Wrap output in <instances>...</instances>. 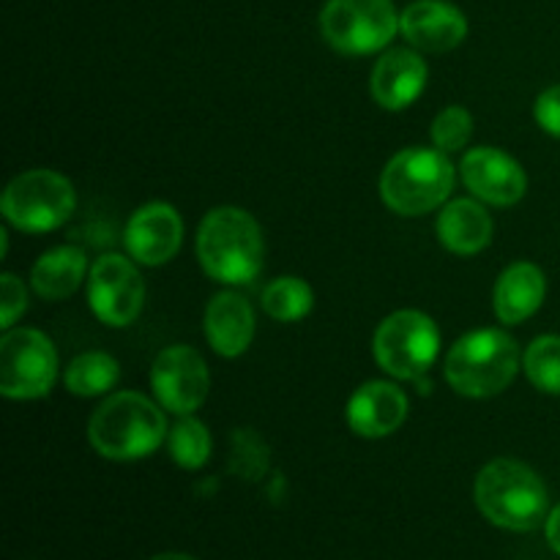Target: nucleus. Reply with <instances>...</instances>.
I'll list each match as a JSON object with an SVG mask.
<instances>
[{
  "instance_id": "f257e3e1",
  "label": "nucleus",
  "mask_w": 560,
  "mask_h": 560,
  "mask_svg": "<svg viewBox=\"0 0 560 560\" xmlns=\"http://www.w3.org/2000/svg\"><path fill=\"white\" fill-rule=\"evenodd\" d=\"M167 432L156 402L137 392H120L104 399L91 416L88 441L102 457L131 463L156 452Z\"/></svg>"
},
{
  "instance_id": "f03ea898",
  "label": "nucleus",
  "mask_w": 560,
  "mask_h": 560,
  "mask_svg": "<svg viewBox=\"0 0 560 560\" xmlns=\"http://www.w3.org/2000/svg\"><path fill=\"white\" fill-rule=\"evenodd\" d=\"M260 224L233 206L206 213L197 233V257L211 279L224 284H246L262 266Z\"/></svg>"
},
{
  "instance_id": "7ed1b4c3",
  "label": "nucleus",
  "mask_w": 560,
  "mask_h": 560,
  "mask_svg": "<svg viewBox=\"0 0 560 560\" xmlns=\"http://www.w3.org/2000/svg\"><path fill=\"white\" fill-rule=\"evenodd\" d=\"M474 498L492 525L517 534L539 528L550 503L539 476L517 459H492L485 465L476 476Z\"/></svg>"
},
{
  "instance_id": "20e7f679",
  "label": "nucleus",
  "mask_w": 560,
  "mask_h": 560,
  "mask_svg": "<svg viewBox=\"0 0 560 560\" xmlns=\"http://www.w3.org/2000/svg\"><path fill=\"white\" fill-rule=\"evenodd\" d=\"M517 370L520 348L501 328L465 334L446 355V381L463 397H495L512 386Z\"/></svg>"
},
{
  "instance_id": "39448f33",
  "label": "nucleus",
  "mask_w": 560,
  "mask_h": 560,
  "mask_svg": "<svg viewBox=\"0 0 560 560\" xmlns=\"http://www.w3.org/2000/svg\"><path fill=\"white\" fill-rule=\"evenodd\" d=\"M454 164L438 148H408L386 164L381 195L399 217H421L441 206L454 189Z\"/></svg>"
},
{
  "instance_id": "423d86ee",
  "label": "nucleus",
  "mask_w": 560,
  "mask_h": 560,
  "mask_svg": "<svg viewBox=\"0 0 560 560\" xmlns=\"http://www.w3.org/2000/svg\"><path fill=\"white\" fill-rule=\"evenodd\" d=\"M74 186L52 170H27L16 175L3 191L5 222L25 233H49L74 213Z\"/></svg>"
},
{
  "instance_id": "0eeeda50",
  "label": "nucleus",
  "mask_w": 560,
  "mask_h": 560,
  "mask_svg": "<svg viewBox=\"0 0 560 560\" xmlns=\"http://www.w3.org/2000/svg\"><path fill=\"white\" fill-rule=\"evenodd\" d=\"M320 31L337 52L370 55L388 47L399 31V14L392 0H328Z\"/></svg>"
},
{
  "instance_id": "6e6552de",
  "label": "nucleus",
  "mask_w": 560,
  "mask_h": 560,
  "mask_svg": "<svg viewBox=\"0 0 560 560\" xmlns=\"http://www.w3.org/2000/svg\"><path fill=\"white\" fill-rule=\"evenodd\" d=\"M375 359L388 375L416 381L424 375L441 350V331L424 312L402 310L388 315L372 339Z\"/></svg>"
},
{
  "instance_id": "1a4fd4ad",
  "label": "nucleus",
  "mask_w": 560,
  "mask_h": 560,
  "mask_svg": "<svg viewBox=\"0 0 560 560\" xmlns=\"http://www.w3.org/2000/svg\"><path fill=\"white\" fill-rule=\"evenodd\" d=\"M58 377V353L36 328H14L0 339V392L9 399H38Z\"/></svg>"
},
{
  "instance_id": "9d476101",
  "label": "nucleus",
  "mask_w": 560,
  "mask_h": 560,
  "mask_svg": "<svg viewBox=\"0 0 560 560\" xmlns=\"http://www.w3.org/2000/svg\"><path fill=\"white\" fill-rule=\"evenodd\" d=\"M88 301L98 320L113 328H124L142 312L145 282L131 260L120 255H102L91 268Z\"/></svg>"
},
{
  "instance_id": "9b49d317",
  "label": "nucleus",
  "mask_w": 560,
  "mask_h": 560,
  "mask_svg": "<svg viewBox=\"0 0 560 560\" xmlns=\"http://www.w3.org/2000/svg\"><path fill=\"white\" fill-rule=\"evenodd\" d=\"M151 388L159 405L175 416H189L206 402L211 375L208 364L189 345L162 350L151 366Z\"/></svg>"
},
{
  "instance_id": "f8f14e48",
  "label": "nucleus",
  "mask_w": 560,
  "mask_h": 560,
  "mask_svg": "<svg viewBox=\"0 0 560 560\" xmlns=\"http://www.w3.org/2000/svg\"><path fill=\"white\" fill-rule=\"evenodd\" d=\"M465 186L490 206H514L528 191L523 167L495 148H474L459 164Z\"/></svg>"
},
{
  "instance_id": "ddd939ff",
  "label": "nucleus",
  "mask_w": 560,
  "mask_h": 560,
  "mask_svg": "<svg viewBox=\"0 0 560 560\" xmlns=\"http://www.w3.org/2000/svg\"><path fill=\"white\" fill-rule=\"evenodd\" d=\"M184 238V222L167 202H148L131 213L126 224L124 244L129 255L142 266H164L173 260Z\"/></svg>"
},
{
  "instance_id": "4468645a",
  "label": "nucleus",
  "mask_w": 560,
  "mask_h": 560,
  "mask_svg": "<svg viewBox=\"0 0 560 560\" xmlns=\"http://www.w3.org/2000/svg\"><path fill=\"white\" fill-rule=\"evenodd\" d=\"M399 31L421 52H448L459 47L468 33V22L459 9L443 0L410 3L399 16Z\"/></svg>"
},
{
  "instance_id": "2eb2a0df",
  "label": "nucleus",
  "mask_w": 560,
  "mask_h": 560,
  "mask_svg": "<svg viewBox=\"0 0 560 560\" xmlns=\"http://www.w3.org/2000/svg\"><path fill=\"white\" fill-rule=\"evenodd\" d=\"M427 85V63L413 49H388L370 77L372 98L383 109H405L421 96Z\"/></svg>"
},
{
  "instance_id": "dca6fc26",
  "label": "nucleus",
  "mask_w": 560,
  "mask_h": 560,
  "mask_svg": "<svg viewBox=\"0 0 560 560\" xmlns=\"http://www.w3.org/2000/svg\"><path fill=\"white\" fill-rule=\"evenodd\" d=\"M408 397L394 383H364L348 402V424L361 438H386L402 427Z\"/></svg>"
},
{
  "instance_id": "f3484780",
  "label": "nucleus",
  "mask_w": 560,
  "mask_h": 560,
  "mask_svg": "<svg viewBox=\"0 0 560 560\" xmlns=\"http://www.w3.org/2000/svg\"><path fill=\"white\" fill-rule=\"evenodd\" d=\"M206 337L224 359L244 353L255 337V312L238 293L213 295L206 310Z\"/></svg>"
},
{
  "instance_id": "a211bd4d",
  "label": "nucleus",
  "mask_w": 560,
  "mask_h": 560,
  "mask_svg": "<svg viewBox=\"0 0 560 560\" xmlns=\"http://www.w3.org/2000/svg\"><path fill=\"white\" fill-rule=\"evenodd\" d=\"M547 293V279L534 262H514L501 273L495 284V315L506 326L528 320L541 306Z\"/></svg>"
},
{
  "instance_id": "6ab92c4d",
  "label": "nucleus",
  "mask_w": 560,
  "mask_h": 560,
  "mask_svg": "<svg viewBox=\"0 0 560 560\" xmlns=\"http://www.w3.org/2000/svg\"><path fill=\"white\" fill-rule=\"evenodd\" d=\"M438 238L454 255H476L492 241V219L476 200H454L438 217Z\"/></svg>"
},
{
  "instance_id": "aec40b11",
  "label": "nucleus",
  "mask_w": 560,
  "mask_h": 560,
  "mask_svg": "<svg viewBox=\"0 0 560 560\" xmlns=\"http://www.w3.org/2000/svg\"><path fill=\"white\" fill-rule=\"evenodd\" d=\"M85 268L88 257L80 246H58V249H49L33 266V290L47 301L66 299V295H71L80 288L82 277H85Z\"/></svg>"
},
{
  "instance_id": "412c9836",
  "label": "nucleus",
  "mask_w": 560,
  "mask_h": 560,
  "mask_svg": "<svg viewBox=\"0 0 560 560\" xmlns=\"http://www.w3.org/2000/svg\"><path fill=\"white\" fill-rule=\"evenodd\" d=\"M120 370L109 353H82L66 366V388L77 397H98L115 388Z\"/></svg>"
},
{
  "instance_id": "4be33fe9",
  "label": "nucleus",
  "mask_w": 560,
  "mask_h": 560,
  "mask_svg": "<svg viewBox=\"0 0 560 560\" xmlns=\"http://www.w3.org/2000/svg\"><path fill=\"white\" fill-rule=\"evenodd\" d=\"M315 304L312 288L299 277H279L262 290V310L279 323H295L306 317Z\"/></svg>"
},
{
  "instance_id": "5701e85b",
  "label": "nucleus",
  "mask_w": 560,
  "mask_h": 560,
  "mask_svg": "<svg viewBox=\"0 0 560 560\" xmlns=\"http://www.w3.org/2000/svg\"><path fill=\"white\" fill-rule=\"evenodd\" d=\"M167 446L170 457H173L180 468L197 470L208 463L213 443L208 427L189 413L180 416V419L175 421V427H170Z\"/></svg>"
},
{
  "instance_id": "b1692460",
  "label": "nucleus",
  "mask_w": 560,
  "mask_h": 560,
  "mask_svg": "<svg viewBox=\"0 0 560 560\" xmlns=\"http://www.w3.org/2000/svg\"><path fill=\"white\" fill-rule=\"evenodd\" d=\"M525 375L539 392L560 394V337H539L525 350Z\"/></svg>"
},
{
  "instance_id": "393cba45",
  "label": "nucleus",
  "mask_w": 560,
  "mask_h": 560,
  "mask_svg": "<svg viewBox=\"0 0 560 560\" xmlns=\"http://www.w3.org/2000/svg\"><path fill=\"white\" fill-rule=\"evenodd\" d=\"M470 135H474V118L459 104L443 109L432 124V145L443 153H454L468 145Z\"/></svg>"
},
{
  "instance_id": "a878e982",
  "label": "nucleus",
  "mask_w": 560,
  "mask_h": 560,
  "mask_svg": "<svg viewBox=\"0 0 560 560\" xmlns=\"http://www.w3.org/2000/svg\"><path fill=\"white\" fill-rule=\"evenodd\" d=\"M0 306H3V323H0L3 328L14 326L16 317L25 312L27 295L14 273H3V277H0Z\"/></svg>"
},
{
  "instance_id": "bb28decb",
  "label": "nucleus",
  "mask_w": 560,
  "mask_h": 560,
  "mask_svg": "<svg viewBox=\"0 0 560 560\" xmlns=\"http://www.w3.org/2000/svg\"><path fill=\"white\" fill-rule=\"evenodd\" d=\"M536 120L547 135L560 137V85L547 88L539 98H536Z\"/></svg>"
},
{
  "instance_id": "cd10ccee",
  "label": "nucleus",
  "mask_w": 560,
  "mask_h": 560,
  "mask_svg": "<svg viewBox=\"0 0 560 560\" xmlns=\"http://www.w3.org/2000/svg\"><path fill=\"white\" fill-rule=\"evenodd\" d=\"M547 541L560 556V506L552 509V514L547 517Z\"/></svg>"
},
{
  "instance_id": "c85d7f7f",
  "label": "nucleus",
  "mask_w": 560,
  "mask_h": 560,
  "mask_svg": "<svg viewBox=\"0 0 560 560\" xmlns=\"http://www.w3.org/2000/svg\"><path fill=\"white\" fill-rule=\"evenodd\" d=\"M151 560H197V558L180 556V552H162V556H156V558H151Z\"/></svg>"
}]
</instances>
